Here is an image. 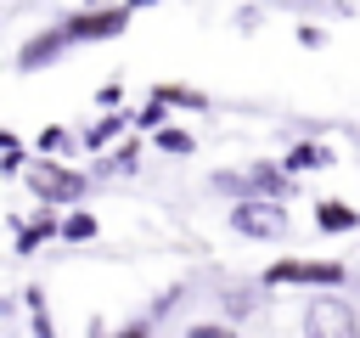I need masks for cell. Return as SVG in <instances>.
Listing matches in <instances>:
<instances>
[{"mask_svg": "<svg viewBox=\"0 0 360 338\" xmlns=\"http://www.w3.org/2000/svg\"><path fill=\"white\" fill-rule=\"evenodd\" d=\"M264 287H315V293H338L349 282V265L343 259H304V254H287L276 265H264L259 276Z\"/></svg>", "mask_w": 360, "mask_h": 338, "instance_id": "277c9868", "label": "cell"}, {"mask_svg": "<svg viewBox=\"0 0 360 338\" xmlns=\"http://www.w3.org/2000/svg\"><path fill=\"white\" fill-rule=\"evenodd\" d=\"M96 338H158V327H152V315H141V321H124V327H112V332L96 327Z\"/></svg>", "mask_w": 360, "mask_h": 338, "instance_id": "d6986e66", "label": "cell"}, {"mask_svg": "<svg viewBox=\"0 0 360 338\" xmlns=\"http://www.w3.org/2000/svg\"><path fill=\"white\" fill-rule=\"evenodd\" d=\"M298 45H304V51H315V45H326V34H321V28H309V23H304V28H298Z\"/></svg>", "mask_w": 360, "mask_h": 338, "instance_id": "7402d4cb", "label": "cell"}, {"mask_svg": "<svg viewBox=\"0 0 360 338\" xmlns=\"http://www.w3.org/2000/svg\"><path fill=\"white\" fill-rule=\"evenodd\" d=\"M225 225H231L236 237H248V242H276V237H287V231H292L287 203H231Z\"/></svg>", "mask_w": 360, "mask_h": 338, "instance_id": "8992f818", "label": "cell"}, {"mask_svg": "<svg viewBox=\"0 0 360 338\" xmlns=\"http://www.w3.org/2000/svg\"><path fill=\"white\" fill-rule=\"evenodd\" d=\"M22 304H28V327H34V338H56V321H51V304H45V287H39V282L22 287Z\"/></svg>", "mask_w": 360, "mask_h": 338, "instance_id": "4fadbf2b", "label": "cell"}, {"mask_svg": "<svg viewBox=\"0 0 360 338\" xmlns=\"http://www.w3.org/2000/svg\"><path fill=\"white\" fill-rule=\"evenodd\" d=\"M309 169H332V146H326V141H292V146H287L281 175L298 180V175H309Z\"/></svg>", "mask_w": 360, "mask_h": 338, "instance_id": "8fae6325", "label": "cell"}, {"mask_svg": "<svg viewBox=\"0 0 360 338\" xmlns=\"http://www.w3.org/2000/svg\"><path fill=\"white\" fill-rule=\"evenodd\" d=\"M163 124H169V107H163V101L129 107V130H163Z\"/></svg>", "mask_w": 360, "mask_h": 338, "instance_id": "ac0fdd59", "label": "cell"}, {"mask_svg": "<svg viewBox=\"0 0 360 338\" xmlns=\"http://www.w3.org/2000/svg\"><path fill=\"white\" fill-rule=\"evenodd\" d=\"M0 152H17V135L11 130H0Z\"/></svg>", "mask_w": 360, "mask_h": 338, "instance_id": "603a6c76", "label": "cell"}, {"mask_svg": "<svg viewBox=\"0 0 360 338\" xmlns=\"http://www.w3.org/2000/svg\"><path fill=\"white\" fill-rule=\"evenodd\" d=\"M298 180L281 175V163H248V169H219L214 192H225L231 203H287Z\"/></svg>", "mask_w": 360, "mask_h": 338, "instance_id": "3957f363", "label": "cell"}, {"mask_svg": "<svg viewBox=\"0 0 360 338\" xmlns=\"http://www.w3.org/2000/svg\"><path fill=\"white\" fill-rule=\"evenodd\" d=\"M152 101H163L169 113H180V107H186V113H208V107H214L208 90H197V84H169V79L152 84Z\"/></svg>", "mask_w": 360, "mask_h": 338, "instance_id": "7c38bea8", "label": "cell"}, {"mask_svg": "<svg viewBox=\"0 0 360 338\" xmlns=\"http://www.w3.org/2000/svg\"><path fill=\"white\" fill-rule=\"evenodd\" d=\"M68 146H73L68 124H45V130L34 135V158H56V152H68Z\"/></svg>", "mask_w": 360, "mask_h": 338, "instance_id": "9a60e30c", "label": "cell"}, {"mask_svg": "<svg viewBox=\"0 0 360 338\" xmlns=\"http://www.w3.org/2000/svg\"><path fill=\"white\" fill-rule=\"evenodd\" d=\"M96 107H101V113H124V84H118V79H107V84L96 90Z\"/></svg>", "mask_w": 360, "mask_h": 338, "instance_id": "ffe728a7", "label": "cell"}, {"mask_svg": "<svg viewBox=\"0 0 360 338\" xmlns=\"http://www.w3.org/2000/svg\"><path fill=\"white\" fill-rule=\"evenodd\" d=\"M158 146H163V152H174V158H186V152H197V135H191V130H180V124H163V130H158Z\"/></svg>", "mask_w": 360, "mask_h": 338, "instance_id": "e0dca14e", "label": "cell"}, {"mask_svg": "<svg viewBox=\"0 0 360 338\" xmlns=\"http://www.w3.org/2000/svg\"><path fill=\"white\" fill-rule=\"evenodd\" d=\"M124 135H129V107H124V113H101V118L79 135V146H84L90 158H101V152H112Z\"/></svg>", "mask_w": 360, "mask_h": 338, "instance_id": "9c48e42d", "label": "cell"}, {"mask_svg": "<svg viewBox=\"0 0 360 338\" xmlns=\"http://www.w3.org/2000/svg\"><path fill=\"white\" fill-rule=\"evenodd\" d=\"M56 237H62V214H56V208H34V214L11 231L17 254H34V248H45V242H56Z\"/></svg>", "mask_w": 360, "mask_h": 338, "instance_id": "ba28073f", "label": "cell"}, {"mask_svg": "<svg viewBox=\"0 0 360 338\" xmlns=\"http://www.w3.org/2000/svg\"><path fill=\"white\" fill-rule=\"evenodd\" d=\"M135 163H141V141H135V130H129V135L107 152V175H129Z\"/></svg>", "mask_w": 360, "mask_h": 338, "instance_id": "2e32d148", "label": "cell"}, {"mask_svg": "<svg viewBox=\"0 0 360 338\" xmlns=\"http://www.w3.org/2000/svg\"><path fill=\"white\" fill-rule=\"evenodd\" d=\"M68 56V39L56 34V23L51 28H34L22 45H17V73H45V68H56Z\"/></svg>", "mask_w": 360, "mask_h": 338, "instance_id": "52a82bcc", "label": "cell"}, {"mask_svg": "<svg viewBox=\"0 0 360 338\" xmlns=\"http://www.w3.org/2000/svg\"><path fill=\"white\" fill-rule=\"evenodd\" d=\"M22 180H28V192L39 197V208H79L84 192H90V175L73 169V163H62V158H34Z\"/></svg>", "mask_w": 360, "mask_h": 338, "instance_id": "7a4b0ae2", "label": "cell"}, {"mask_svg": "<svg viewBox=\"0 0 360 338\" xmlns=\"http://www.w3.org/2000/svg\"><path fill=\"white\" fill-rule=\"evenodd\" d=\"M186 338H242V332L225 321H197V327H186Z\"/></svg>", "mask_w": 360, "mask_h": 338, "instance_id": "44dd1931", "label": "cell"}, {"mask_svg": "<svg viewBox=\"0 0 360 338\" xmlns=\"http://www.w3.org/2000/svg\"><path fill=\"white\" fill-rule=\"evenodd\" d=\"M304 338H360V315L343 293H315L304 304Z\"/></svg>", "mask_w": 360, "mask_h": 338, "instance_id": "5b68a950", "label": "cell"}, {"mask_svg": "<svg viewBox=\"0 0 360 338\" xmlns=\"http://www.w3.org/2000/svg\"><path fill=\"white\" fill-rule=\"evenodd\" d=\"M315 231H326V237H349V231H360V208L343 203V197H315Z\"/></svg>", "mask_w": 360, "mask_h": 338, "instance_id": "30bf717a", "label": "cell"}, {"mask_svg": "<svg viewBox=\"0 0 360 338\" xmlns=\"http://www.w3.org/2000/svg\"><path fill=\"white\" fill-rule=\"evenodd\" d=\"M135 23V6H73L56 17V34L73 45H107V39H124Z\"/></svg>", "mask_w": 360, "mask_h": 338, "instance_id": "6da1fadb", "label": "cell"}, {"mask_svg": "<svg viewBox=\"0 0 360 338\" xmlns=\"http://www.w3.org/2000/svg\"><path fill=\"white\" fill-rule=\"evenodd\" d=\"M96 231H101V220L90 208H68L62 214V242H96Z\"/></svg>", "mask_w": 360, "mask_h": 338, "instance_id": "5bb4252c", "label": "cell"}]
</instances>
